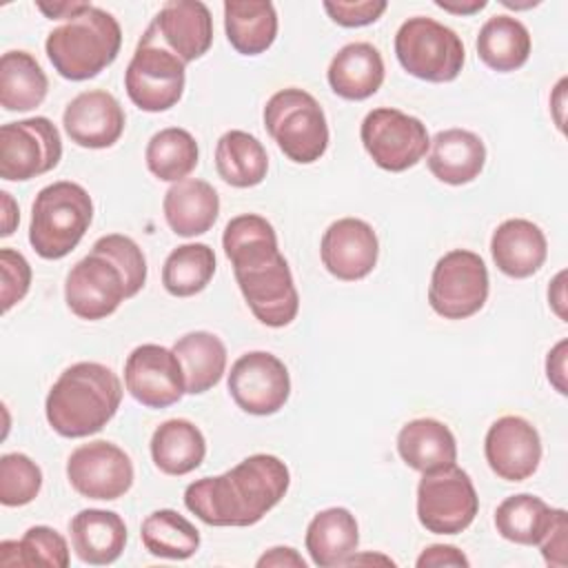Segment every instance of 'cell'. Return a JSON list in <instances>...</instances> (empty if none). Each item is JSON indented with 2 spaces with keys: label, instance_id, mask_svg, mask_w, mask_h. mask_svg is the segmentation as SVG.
I'll return each mask as SVG.
<instances>
[{
  "label": "cell",
  "instance_id": "cell-23",
  "mask_svg": "<svg viewBox=\"0 0 568 568\" xmlns=\"http://www.w3.org/2000/svg\"><path fill=\"white\" fill-rule=\"evenodd\" d=\"M426 164L439 182L462 186L484 171L486 146L481 138L468 129H446L430 140Z\"/></svg>",
  "mask_w": 568,
  "mask_h": 568
},
{
  "label": "cell",
  "instance_id": "cell-34",
  "mask_svg": "<svg viewBox=\"0 0 568 568\" xmlns=\"http://www.w3.org/2000/svg\"><path fill=\"white\" fill-rule=\"evenodd\" d=\"M142 546L162 559H189L200 548V530L178 510L160 508L140 526Z\"/></svg>",
  "mask_w": 568,
  "mask_h": 568
},
{
  "label": "cell",
  "instance_id": "cell-38",
  "mask_svg": "<svg viewBox=\"0 0 568 568\" xmlns=\"http://www.w3.org/2000/svg\"><path fill=\"white\" fill-rule=\"evenodd\" d=\"M71 561L67 539L51 526H31L18 541L0 544V566L67 568Z\"/></svg>",
  "mask_w": 568,
  "mask_h": 568
},
{
  "label": "cell",
  "instance_id": "cell-50",
  "mask_svg": "<svg viewBox=\"0 0 568 568\" xmlns=\"http://www.w3.org/2000/svg\"><path fill=\"white\" fill-rule=\"evenodd\" d=\"M435 4L455 16H473L481 11L488 2L486 0H435Z\"/></svg>",
  "mask_w": 568,
  "mask_h": 568
},
{
  "label": "cell",
  "instance_id": "cell-48",
  "mask_svg": "<svg viewBox=\"0 0 568 568\" xmlns=\"http://www.w3.org/2000/svg\"><path fill=\"white\" fill-rule=\"evenodd\" d=\"M0 206H2V231H0V235L9 237L16 231L18 222H20V211H18V204H16V200L11 197L9 191H0Z\"/></svg>",
  "mask_w": 568,
  "mask_h": 568
},
{
  "label": "cell",
  "instance_id": "cell-27",
  "mask_svg": "<svg viewBox=\"0 0 568 568\" xmlns=\"http://www.w3.org/2000/svg\"><path fill=\"white\" fill-rule=\"evenodd\" d=\"M397 453L402 462L419 473L457 462V442L450 428L433 417L406 422L397 433Z\"/></svg>",
  "mask_w": 568,
  "mask_h": 568
},
{
  "label": "cell",
  "instance_id": "cell-47",
  "mask_svg": "<svg viewBox=\"0 0 568 568\" xmlns=\"http://www.w3.org/2000/svg\"><path fill=\"white\" fill-rule=\"evenodd\" d=\"M38 11H42L49 20H71L75 16H80L82 11H87L91 7V2H82V0H55V2H36Z\"/></svg>",
  "mask_w": 568,
  "mask_h": 568
},
{
  "label": "cell",
  "instance_id": "cell-7",
  "mask_svg": "<svg viewBox=\"0 0 568 568\" xmlns=\"http://www.w3.org/2000/svg\"><path fill=\"white\" fill-rule=\"evenodd\" d=\"M186 64L158 38L149 24L124 71L129 100L146 111L160 113L175 106L184 93Z\"/></svg>",
  "mask_w": 568,
  "mask_h": 568
},
{
  "label": "cell",
  "instance_id": "cell-39",
  "mask_svg": "<svg viewBox=\"0 0 568 568\" xmlns=\"http://www.w3.org/2000/svg\"><path fill=\"white\" fill-rule=\"evenodd\" d=\"M42 488L40 466L24 453H7L0 457V504L24 506L31 504Z\"/></svg>",
  "mask_w": 568,
  "mask_h": 568
},
{
  "label": "cell",
  "instance_id": "cell-52",
  "mask_svg": "<svg viewBox=\"0 0 568 568\" xmlns=\"http://www.w3.org/2000/svg\"><path fill=\"white\" fill-rule=\"evenodd\" d=\"M357 564H384V566H395V561H393L390 557H384V555H371V552H366V555H357V552H353V555L346 559V564H344V566H357Z\"/></svg>",
  "mask_w": 568,
  "mask_h": 568
},
{
  "label": "cell",
  "instance_id": "cell-51",
  "mask_svg": "<svg viewBox=\"0 0 568 568\" xmlns=\"http://www.w3.org/2000/svg\"><path fill=\"white\" fill-rule=\"evenodd\" d=\"M566 84L568 80L561 78L557 84H555V91L550 95V113L555 118V124L559 131H566L564 126V109H566Z\"/></svg>",
  "mask_w": 568,
  "mask_h": 568
},
{
  "label": "cell",
  "instance_id": "cell-29",
  "mask_svg": "<svg viewBox=\"0 0 568 568\" xmlns=\"http://www.w3.org/2000/svg\"><path fill=\"white\" fill-rule=\"evenodd\" d=\"M224 31L231 47L242 55L264 53L277 38V13L266 0H226Z\"/></svg>",
  "mask_w": 568,
  "mask_h": 568
},
{
  "label": "cell",
  "instance_id": "cell-44",
  "mask_svg": "<svg viewBox=\"0 0 568 568\" xmlns=\"http://www.w3.org/2000/svg\"><path fill=\"white\" fill-rule=\"evenodd\" d=\"M468 557L457 548L448 544H433L424 548V552L417 557V568H439V566H468Z\"/></svg>",
  "mask_w": 568,
  "mask_h": 568
},
{
  "label": "cell",
  "instance_id": "cell-26",
  "mask_svg": "<svg viewBox=\"0 0 568 568\" xmlns=\"http://www.w3.org/2000/svg\"><path fill=\"white\" fill-rule=\"evenodd\" d=\"M304 544L315 566H344L359 546V528L355 515L342 506L320 510L306 528Z\"/></svg>",
  "mask_w": 568,
  "mask_h": 568
},
{
  "label": "cell",
  "instance_id": "cell-24",
  "mask_svg": "<svg viewBox=\"0 0 568 568\" xmlns=\"http://www.w3.org/2000/svg\"><path fill=\"white\" fill-rule=\"evenodd\" d=\"M162 211L175 235L195 237L215 224L220 215V195L206 180L186 178L169 186L162 200Z\"/></svg>",
  "mask_w": 568,
  "mask_h": 568
},
{
  "label": "cell",
  "instance_id": "cell-36",
  "mask_svg": "<svg viewBox=\"0 0 568 568\" xmlns=\"http://www.w3.org/2000/svg\"><path fill=\"white\" fill-rule=\"evenodd\" d=\"M200 149L195 138L180 126H166L151 135L144 160L146 169L162 182L186 180L189 173L197 166Z\"/></svg>",
  "mask_w": 568,
  "mask_h": 568
},
{
  "label": "cell",
  "instance_id": "cell-45",
  "mask_svg": "<svg viewBox=\"0 0 568 568\" xmlns=\"http://www.w3.org/2000/svg\"><path fill=\"white\" fill-rule=\"evenodd\" d=\"M566 351H568V342L561 339V342H557V344L548 351V357H546V375H548V382L552 384V388H555L559 395H566V393H568V384H566Z\"/></svg>",
  "mask_w": 568,
  "mask_h": 568
},
{
  "label": "cell",
  "instance_id": "cell-22",
  "mask_svg": "<svg viewBox=\"0 0 568 568\" xmlns=\"http://www.w3.org/2000/svg\"><path fill=\"white\" fill-rule=\"evenodd\" d=\"M69 532L75 557L91 566L118 561L126 546V524L113 510L84 508L69 521Z\"/></svg>",
  "mask_w": 568,
  "mask_h": 568
},
{
  "label": "cell",
  "instance_id": "cell-18",
  "mask_svg": "<svg viewBox=\"0 0 568 568\" xmlns=\"http://www.w3.org/2000/svg\"><path fill=\"white\" fill-rule=\"evenodd\" d=\"M320 255L324 268L342 280H364L377 264L379 240L373 226L359 217L335 220L322 235Z\"/></svg>",
  "mask_w": 568,
  "mask_h": 568
},
{
  "label": "cell",
  "instance_id": "cell-14",
  "mask_svg": "<svg viewBox=\"0 0 568 568\" xmlns=\"http://www.w3.org/2000/svg\"><path fill=\"white\" fill-rule=\"evenodd\" d=\"M233 402L248 415H273L288 402L291 375L284 362L268 351L240 355L226 379Z\"/></svg>",
  "mask_w": 568,
  "mask_h": 568
},
{
  "label": "cell",
  "instance_id": "cell-43",
  "mask_svg": "<svg viewBox=\"0 0 568 568\" xmlns=\"http://www.w3.org/2000/svg\"><path fill=\"white\" fill-rule=\"evenodd\" d=\"M537 546L548 566H555V568L566 566V561H568V557H566V552H568V515L564 508H555L552 521Z\"/></svg>",
  "mask_w": 568,
  "mask_h": 568
},
{
  "label": "cell",
  "instance_id": "cell-12",
  "mask_svg": "<svg viewBox=\"0 0 568 568\" xmlns=\"http://www.w3.org/2000/svg\"><path fill=\"white\" fill-rule=\"evenodd\" d=\"M62 158L58 126L44 118H27L0 126V178L27 182L53 171Z\"/></svg>",
  "mask_w": 568,
  "mask_h": 568
},
{
  "label": "cell",
  "instance_id": "cell-37",
  "mask_svg": "<svg viewBox=\"0 0 568 568\" xmlns=\"http://www.w3.org/2000/svg\"><path fill=\"white\" fill-rule=\"evenodd\" d=\"M215 266V253L209 244H180L164 260L162 284L173 297H191L209 286Z\"/></svg>",
  "mask_w": 568,
  "mask_h": 568
},
{
  "label": "cell",
  "instance_id": "cell-19",
  "mask_svg": "<svg viewBox=\"0 0 568 568\" xmlns=\"http://www.w3.org/2000/svg\"><path fill=\"white\" fill-rule=\"evenodd\" d=\"M126 115L115 95L104 89L78 93L62 113V126L71 142L84 149H109L124 133Z\"/></svg>",
  "mask_w": 568,
  "mask_h": 568
},
{
  "label": "cell",
  "instance_id": "cell-32",
  "mask_svg": "<svg viewBox=\"0 0 568 568\" xmlns=\"http://www.w3.org/2000/svg\"><path fill=\"white\" fill-rule=\"evenodd\" d=\"M215 169L226 184L235 189H251L264 182L268 155L255 135L231 129L222 133L215 144Z\"/></svg>",
  "mask_w": 568,
  "mask_h": 568
},
{
  "label": "cell",
  "instance_id": "cell-20",
  "mask_svg": "<svg viewBox=\"0 0 568 568\" xmlns=\"http://www.w3.org/2000/svg\"><path fill=\"white\" fill-rule=\"evenodd\" d=\"M151 27L184 64L202 58L213 44V18L200 0L166 2L151 20Z\"/></svg>",
  "mask_w": 568,
  "mask_h": 568
},
{
  "label": "cell",
  "instance_id": "cell-3",
  "mask_svg": "<svg viewBox=\"0 0 568 568\" xmlns=\"http://www.w3.org/2000/svg\"><path fill=\"white\" fill-rule=\"evenodd\" d=\"M122 402L120 377L104 364L78 362L60 373L49 388L44 415L49 426L69 439L100 433Z\"/></svg>",
  "mask_w": 568,
  "mask_h": 568
},
{
  "label": "cell",
  "instance_id": "cell-46",
  "mask_svg": "<svg viewBox=\"0 0 568 568\" xmlns=\"http://www.w3.org/2000/svg\"><path fill=\"white\" fill-rule=\"evenodd\" d=\"M306 568V559L291 546H275L268 548L260 559H257V568Z\"/></svg>",
  "mask_w": 568,
  "mask_h": 568
},
{
  "label": "cell",
  "instance_id": "cell-9",
  "mask_svg": "<svg viewBox=\"0 0 568 568\" xmlns=\"http://www.w3.org/2000/svg\"><path fill=\"white\" fill-rule=\"evenodd\" d=\"M479 513V497L470 475L457 464L422 473L417 484V519L435 535L466 530Z\"/></svg>",
  "mask_w": 568,
  "mask_h": 568
},
{
  "label": "cell",
  "instance_id": "cell-28",
  "mask_svg": "<svg viewBox=\"0 0 568 568\" xmlns=\"http://www.w3.org/2000/svg\"><path fill=\"white\" fill-rule=\"evenodd\" d=\"M204 455L206 439L189 419H166L151 435V459L164 475H189L204 462Z\"/></svg>",
  "mask_w": 568,
  "mask_h": 568
},
{
  "label": "cell",
  "instance_id": "cell-16",
  "mask_svg": "<svg viewBox=\"0 0 568 568\" xmlns=\"http://www.w3.org/2000/svg\"><path fill=\"white\" fill-rule=\"evenodd\" d=\"M124 386L146 408H166L186 393L184 373L173 348L160 344L135 346L124 362Z\"/></svg>",
  "mask_w": 568,
  "mask_h": 568
},
{
  "label": "cell",
  "instance_id": "cell-13",
  "mask_svg": "<svg viewBox=\"0 0 568 568\" xmlns=\"http://www.w3.org/2000/svg\"><path fill=\"white\" fill-rule=\"evenodd\" d=\"M64 300L69 311L80 320H104L129 300L126 277L106 253L91 246V253L67 273Z\"/></svg>",
  "mask_w": 568,
  "mask_h": 568
},
{
  "label": "cell",
  "instance_id": "cell-49",
  "mask_svg": "<svg viewBox=\"0 0 568 568\" xmlns=\"http://www.w3.org/2000/svg\"><path fill=\"white\" fill-rule=\"evenodd\" d=\"M564 280H566V271H559L548 288V302L561 322H566V284H564Z\"/></svg>",
  "mask_w": 568,
  "mask_h": 568
},
{
  "label": "cell",
  "instance_id": "cell-17",
  "mask_svg": "<svg viewBox=\"0 0 568 568\" xmlns=\"http://www.w3.org/2000/svg\"><path fill=\"white\" fill-rule=\"evenodd\" d=\"M484 455L499 479L524 481L539 468L541 437L528 419L504 415L490 424L484 439Z\"/></svg>",
  "mask_w": 568,
  "mask_h": 568
},
{
  "label": "cell",
  "instance_id": "cell-41",
  "mask_svg": "<svg viewBox=\"0 0 568 568\" xmlns=\"http://www.w3.org/2000/svg\"><path fill=\"white\" fill-rule=\"evenodd\" d=\"M31 286V266L16 248H0V302L2 313H9L24 300Z\"/></svg>",
  "mask_w": 568,
  "mask_h": 568
},
{
  "label": "cell",
  "instance_id": "cell-35",
  "mask_svg": "<svg viewBox=\"0 0 568 568\" xmlns=\"http://www.w3.org/2000/svg\"><path fill=\"white\" fill-rule=\"evenodd\" d=\"M555 508L541 497L519 493L506 497L495 510L497 532L519 546H537L552 521Z\"/></svg>",
  "mask_w": 568,
  "mask_h": 568
},
{
  "label": "cell",
  "instance_id": "cell-30",
  "mask_svg": "<svg viewBox=\"0 0 568 568\" xmlns=\"http://www.w3.org/2000/svg\"><path fill=\"white\" fill-rule=\"evenodd\" d=\"M530 49L532 40L526 24L508 13L488 18L477 36L479 60L497 73L521 69L530 58Z\"/></svg>",
  "mask_w": 568,
  "mask_h": 568
},
{
  "label": "cell",
  "instance_id": "cell-21",
  "mask_svg": "<svg viewBox=\"0 0 568 568\" xmlns=\"http://www.w3.org/2000/svg\"><path fill=\"white\" fill-rule=\"evenodd\" d=\"M490 255L495 266L515 280L535 275L548 255L544 231L524 217L501 222L490 237Z\"/></svg>",
  "mask_w": 568,
  "mask_h": 568
},
{
  "label": "cell",
  "instance_id": "cell-2",
  "mask_svg": "<svg viewBox=\"0 0 568 568\" xmlns=\"http://www.w3.org/2000/svg\"><path fill=\"white\" fill-rule=\"evenodd\" d=\"M288 466L266 453L242 459L231 470L186 486L184 506L209 526H253L286 495Z\"/></svg>",
  "mask_w": 568,
  "mask_h": 568
},
{
  "label": "cell",
  "instance_id": "cell-10",
  "mask_svg": "<svg viewBox=\"0 0 568 568\" xmlns=\"http://www.w3.org/2000/svg\"><path fill=\"white\" fill-rule=\"evenodd\" d=\"M488 288V268L481 255L468 248H453L433 268L428 304L444 320H466L484 308Z\"/></svg>",
  "mask_w": 568,
  "mask_h": 568
},
{
  "label": "cell",
  "instance_id": "cell-42",
  "mask_svg": "<svg viewBox=\"0 0 568 568\" xmlns=\"http://www.w3.org/2000/svg\"><path fill=\"white\" fill-rule=\"evenodd\" d=\"M322 7L335 24L355 29V27H366L377 22L388 4L384 0H362V2L324 0Z\"/></svg>",
  "mask_w": 568,
  "mask_h": 568
},
{
  "label": "cell",
  "instance_id": "cell-8",
  "mask_svg": "<svg viewBox=\"0 0 568 568\" xmlns=\"http://www.w3.org/2000/svg\"><path fill=\"white\" fill-rule=\"evenodd\" d=\"M395 55L406 73L426 82H453L466 60L462 38L426 16L402 22L395 33Z\"/></svg>",
  "mask_w": 568,
  "mask_h": 568
},
{
  "label": "cell",
  "instance_id": "cell-1",
  "mask_svg": "<svg viewBox=\"0 0 568 568\" xmlns=\"http://www.w3.org/2000/svg\"><path fill=\"white\" fill-rule=\"evenodd\" d=\"M222 248L255 320L271 328L288 326L297 317L300 293L273 224L257 213L235 215L224 226Z\"/></svg>",
  "mask_w": 568,
  "mask_h": 568
},
{
  "label": "cell",
  "instance_id": "cell-15",
  "mask_svg": "<svg viewBox=\"0 0 568 568\" xmlns=\"http://www.w3.org/2000/svg\"><path fill=\"white\" fill-rule=\"evenodd\" d=\"M67 479L71 488L87 499L113 501L126 495L135 473L131 457L106 439L78 446L67 459Z\"/></svg>",
  "mask_w": 568,
  "mask_h": 568
},
{
  "label": "cell",
  "instance_id": "cell-25",
  "mask_svg": "<svg viewBox=\"0 0 568 568\" xmlns=\"http://www.w3.org/2000/svg\"><path fill=\"white\" fill-rule=\"evenodd\" d=\"M326 80L344 100H366L375 95L384 82V60L371 42H348L331 60Z\"/></svg>",
  "mask_w": 568,
  "mask_h": 568
},
{
  "label": "cell",
  "instance_id": "cell-11",
  "mask_svg": "<svg viewBox=\"0 0 568 568\" xmlns=\"http://www.w3.org/2000/svg\"><path fill=\"white\" fill-rule=\"evenodd\" d=\"M359 138L373 162L390 173L415 166L430 149L426 124L399 109L379 106L366 113Z\"/></svg>",
  "mask_w": 568,
  "mask_h": 568
},
{
  "label": "cell",
  "instance_id": "cell-31",
  "mask_svg": "<svg viewBox=\"0 0 568 568\" xmlns=\"http://www.w3.org/2000/svg\"><path fill=\"white\" fill-rule=\"evenodd\" d=\"M184 373L189 395H202L217 386L226 371V346L209 331H191L173 344Z\"/></svg>",
  "mask_w": 568,
  "mask_h": 568
},
{
  "label": "cell",
  "instance_id": "cell-6",
  "mask_svg": "<svg viewBox=\"0 0 568 568\" xmlns=\"http://www.w3.org/2000/svg\"><path fill=\"white\" fill-rule=\"evenodd\" d=\"M264 126L295 164H313L328 149V124L320 102L304 89H280L266 100Z\"/></svg>",
  "mask_w": 568,
  "mask_h": 568
},
{
  "label": "cell",
  "instance_id": "cell-33",
  "mask_svg": "<svg viewBox=\"0 0 568 568\" xmlns=\"http://www.w3.org/2000/svg\"><path fill=\"white\" fill-rule=\"evenodd\" d=\"M49 91V78L29 51H7L0 60V104L4 111H31Z\"/></svg>",
  "mask_w": 568,
  "mask_h": 568
},
{
  "label": "cell",
  "instance_id": "cell-4",
  "mask_svg": "<svg viewBox=\"0 0 568 568\" xmlns=\"http://www.w3.org/2000/svg\"><path fill=\"white\" fill-rule=\"evenodd\" d=\"M122 47L120 22L100 7H89L80 16L49 31L44 51L53 69L73 82L95 78L115 62Z\"/></svg>",
  "mask_w": 568,
  "mask_h": 568
},
{
  "label": "cell",
  "instance_id": "cell-5",
  "mask_svg": "<svg viewBox=\"0 0 568 568\" xmlns=\"http://www.w3.org/2000/svg\"><path fill=\"white\" fill-rule=\"evenodd\" d=\"M91 220L93 200L82 184L69 180L47 184L31 206L29 244L44 260H62L80 244Z\"/></svg>",
  "mask_w": 568,
  "mask_h": 568
},
{
  "label": "cell",
  "instance_id": "cell-40",
  "mask_svg": "<svg viewBox=\"0 0 568 568\" xmlns=\"http://www.w3.org/2000/svg\"><path fill=\"white\" fill-rule=\"evenodd\" d=\"M93 248L106 253L120 266V271L126 277L129 297L142 291V286L146 284V257L129 235H122V233L102 235L100 240H95Z\"/></svg>",
  "mask_w": 568,
  "mask_h": 568
}]
</instances>
